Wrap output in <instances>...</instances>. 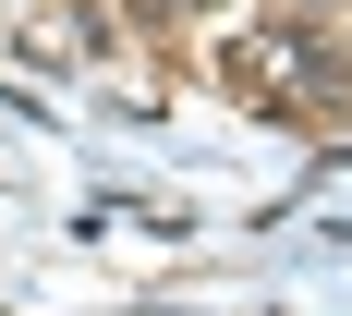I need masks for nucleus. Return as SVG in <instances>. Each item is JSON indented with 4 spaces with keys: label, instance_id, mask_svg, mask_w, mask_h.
<instances>
[{
    "label": "nucleus",
    "instance_id": "f257e3e1",
    "mask_svg": "<svg viewBox=\"0 0 352 316\" xmlns=\"http://www.w3.org/2000/svg\"><path fill=\"white\" fill-rule=\"evenodd\" d=\"M231 73H243L255 109H340L352 98V49H328V25H304V12H280V25H255L243 49H231Z\"/></svg>",
    "mask_w": 352,
    "mask_h": 316
}]
</instances>
